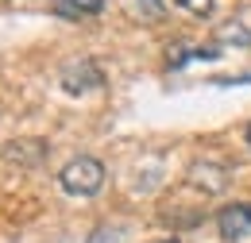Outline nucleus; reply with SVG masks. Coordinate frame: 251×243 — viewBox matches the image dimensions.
<instances>
[{"mask_svg": "<svg viewBox=\"0 0 251 243\" xmlns=\"http://www.w3.org/2000/svg\"><path fill=\"white\" fill-rule=\"evenodd\" d=\"M220 43H240V47H244V43H251V31H236V27H224V31H220Z\"/></svg>", "mask_w": 251, "mask_h": 243, "instance_id": "7", "label": "nucleus"}, {"mask_svg": "<svg viewBox=\"0 0 251 243\" xmlns=\"http://www.w3.org/2000/svg\"><path fill=\"white\" fill-rule=\"evenodd\" d=\"M186 12H193V16H209L213 12V0H178Z\"/></svg>", "mask_w": 251, "mask_h": 243, "instance_id": "6", "label": "nucleus"}, {"mask_svg": "<svg viewBox=\"0 0 251 243\" xmlns=\"http://www.w3.org/2000/svg\"><path fill=\"white\" fill-rule=\"evenodd\" d=\"M244 139H248V143H251V123H248V127H244Z\"/></svg>", "mask_w": 251, "mask_h": 243, "instance_id": "9", "label": "nucleus"}, {"mask_svg": "<svg viewBox=\"0 0 251 243\" xmlns=\"http://www.w3.org/2000/svg\"><path fill=\"white\" fill-rule=\"evenodd\" d=\"M217 232H220V240H228V243L244 240V236L251 232V201H236V205L220 209Z\"/></svg>", "mask_w": 251, "mask_h": 243, "instance_id": "3", "label": "nucleus"}, {"mask_svg": "<svg viewBox=\"0 0 251 243\" xmlns=\"http://www.w3.org/2000/svg\"><path fill=\"white\" fill-rule=\"evenodd\" d=\"M58 185H62V193H70V197H97L100 185H104V162L93 158V154H77L74 162L62 166Z\"/></svg>", "mask_w": 251, "mask_h": 243, "instance_id": "1", "label": "nucleus"}, {"mask_svg": "<svg viewBox=\"0 0 251 243\" xmlns=\"http://www.w3.org/2000/svg\"><path fill=\"white\" fill-rule=\"evenodd\" d=\"M104 8V0H50V12L58 20H85Z\"/></svg>", "mask_w": 251, "mask_h": 243, "instance_id": "4", "label": "nucleus"}, {"mask_svg": "<svg viewBox=\"0 0 251 243\" xmlns=\"http://www.w3.org/2000/svg\"><path fill=\"white\" fill-rule=\"evenodd\" d=\"M104 85V73L93 58H74L62 66V89L66 93H89Z\"/></svg>", "mask_w": 251, "mask_h": 243, "instance_id": "2", "label": "nucleus"}, {"mask_svg": "<svg viewBox=\"0 0 251 243\" xmlns=\"http://www.w3.org/2000/svg\"><path fill=\"white\" fill-rule=\"evenodd\" d=\"M155 243H182L178 236H166V240H155Z\"/></svg>", "mask_w": 251, "mask_h": 243, "instance_id": "8", "label": "nucleus"}, {"mask_svg": "<svg viewBox=\"0 0 251 243\" xmlns=\"http://www.w3.org/2000/svg\"><path fill=\"white\" fill-rule=\"evenodd\" d=\"M189 182L205 185L209 193H220L224 189V166H217V162H193L189 166Z\"/></svg>", "mask_w": 251, "mask_h": 243, "instance_id": "5", "label": "nucleus"}]
</instances>
